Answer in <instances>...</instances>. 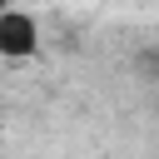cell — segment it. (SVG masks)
Wrapping results in <instances>:
<instances>
[{"label": "cell", "instance_id": "cell-1", "mask_svg": "<svg viewBox=\"0 0 159 159\" xmlns=\"http://www.w3.org/2000/svg\"><path fill=\"white\" fill-rule=\"evenodd\" d=\"M40 55V20H35V10H25V5H5L0 10V60H35Z\"/></svg>", "mask_w": 159, "mask_h": 159}, {"label": "cell", "instance_id": "cell-2", "mask_svg": "<svg viewBox=\"0 0 159 159\" xmlns=\"http://www.w3.org/2000/svg\"><path fill=\"white\" fill-rule=\"evenodd\" d=\"M5 5H10V0H0V10H5Z\"/></svg>", "mask_w": 159, "mask_h": 159}]
</instances>
